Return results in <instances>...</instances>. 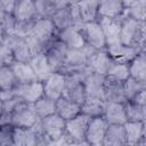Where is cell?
I'll list each match as a JSON object with an SVG mask.
<instances>
[{
	"mask_svg": "<svg viewBox=\"0 0 146 146\" xmlns=\"http://www.w3.org/2000/svg\"><path fill=\"white\" fill-rule=\"evenodd\" d=\"M57 29L51 18L38 17L24 38L32 55L44 54L48 47L57 39Z\"/></svg>",
	"mask_w": 146,
	"mask_h": 146,
	"instance_id": "1",
	"label": "cell"
},
{
	"mask_svg": "<svg viewBox=\"0 0 146 146\" xmlns=\"http://www.w3.org/2000/svg\"><path fill=\"white\" fill-rule=\"evenodd\" d=\"M145 38H146V23L133 19L128 16H121V30H120V42L145 50Z\"/></svg>",
	"mask_w": 146,
	"mask_h": 146,
	"instance_id": "2",
	"label": "cell"
},
{
	"mask_svg": "<svg viewBox=\"0 0 146 146\" xmlns=\"http://www.w3.org/2000/svg\"><path fill=\"white\" fill-rule=\"evenodd\" d=\"M97 49L88 46L87 43L81 48L68 49L65 63L60 68L62 74H89L91 73L88 68V59L90 55Z\"/></svg>",
	"mask_w": 146,
	"mask_h": 146,
	"instance_id": "3",
	"label": "cell"
},
{
	"mask_svg": "<svg viewBox=\"0 0 146 146\" xmlns=\"http://www.w3.org/2000/svg\"><path fill=\"white\" fill-rule=\"evenodd\" d=\"M39 122V121H38ZM13 143L16 146L48 145V140L41 132L38 123L33 127H14Z\"/></svg>",
	"mask_w": 146,
	"mask_h": 146,
	"instance_id": "4",
	"label": "cell"
},
{
	"mask_svg": "<svg viewBox=\"0 0 146 146\" xmlns=\"http://www.w3.org/2000/svg\"><path fill=\"white\" fill-rule=\"evenodd\" d=\"M51 21L54 22L57 31H60L63 29H66L68 26H83V21L81 18V15L79 13L76 3L74 5H67L54 13L51 16Z\"/></svg>",
	"mask_w": 146,
	"mask_h": 146,
	"instance_id": "5",
	"label": "cell"
},
{
	"mask_svg": "<svg viewBox=\"0 0 146 146\" xmlns=\"http://www.w3.org/2000/svg\"><path fill=\"white\" fill-rule=\"evenodd\" d=\"M39 116L35 113L33 104L21 102L11 112V125L13 127H33L38 123Z\"/></svg>",
	"mask_w": 146,
	"mask_h": 146,
	"instance_id": "6",
	"label": "cell"
},
{
	"mask_svg": "<svg viewBox=\"0 0 146 146\" xmlns=\"http://www.w3.org/2000/svg\"><path fill=\"white\" fill-rule=\"evenodd\" d=\"M88 74H64L65 88L63 96L70 100L81 105L86 99V92L83 87V79Z\"/></svg>",
	"mask_w": 146,
	"mask_h": 146,
	"instance_id": "7",
	"label": "cell"
},
{
	"mask_svg": "<svg viewBox=\"0 0 146 146\" xmlns=\"http://www.w3.org/2000/svg\"><path fill=\"white\" fill-rule=\"evenodd\" d=\"M90 117L83 113H79L74 117L65 121V131L71 136L74 145H88L86 141V131Z\"/></svg>",
	"mask_w": 146,
	"mask_h": 146,
	"instance_id": "8",
	"label": "cell"
},
{
	"mask_svg": "<svg viewBox=\"0 0 146 146\" xmlns=\"http://www.w3.org/2000/svg\"><path fill=\"white\" fill-rule=\"evenodd\" d=\"M38 125L41 132L48 140V145L51 140L57 139L65 132V120L60 117L57 113L50 114L39 120Z\"/></svg>",
	"mask_w": 146,
	"mask_h": 146,
	"instance_id": "9",
	"label": "cell"
},
{
	"mask_svg": "<svg viewBox=\"0 0 146 146\" xmlns=\"http://www.w3.org/2000/svg\"><path fill=\"white\" fill-rule=\"evenodd\" d=\"M82 34H83L84 41L88 46H90L97 50L106 49V39H105L104 32L97 21L84 23L82 26Z\"/></svg>",
	"mask_w": 146,
	"mask_h": 146,
	"instance_id": "10",
	"label": "cell"
},
{
	"mask_svg": "<svg viewBox=\"0 0 146 146\" xmlns=\"http://www.w3.org/2000/svg\"><path fill=\"white\" fill-rule=\"evenodd\" d=\"M108 123L103 116L90 117L87 131H86V141L88 145L92 146H103L104 136Z\"/></svg>",
	"mask_w": 146,
	"mask_h": 146,
	"instance_id": "11",
	"label": "cell"
},
{
	"mask_svg": "<svg viewBox=\"0 0 146 146\" xmlns=\"http://www.w3.org/2000/svg\"><path fill=\"white\" fill-rule=\"evenodd\" d=\"M68 48L58 39H56L46 50L44 55L47 57V60L52 70V72H59L63 67L66 55H67Z\"/></svg>",
	"mask_w": 146,
	"mask_h": 146,
	"instance_id": "12",
	"label": "cell"
},
{
	"mask_svg": "<svg viewBox=\"0 0 146 146\" xmlns=\"http://www.w3.org/2000/svg\"><path fill=\"white\" fill-rule=\"evenodd\" d=\"M15 94L26 103L33 104L36 102L40 97H42L43 94V83L41 81H33L29 83H18L15 88Z\"/></svg>",
	"mask_w": 146,
	"mask_h": 146,
	"instance_id": "13",
	"label": "cell"
},
{
	"mask_svg": "<svg viewBox=\"0 0 146 146\" xmlns=\"http://www.w3.org/2000/svg\"><path fill=\"white\" fill-rule=\"evenodd\" d=\"M3 42L11 49V52L14 55V59L15 62H26L29 63V60L32 58V52L25 41L24 38L22 36H5Z\"/></svg>",
	"mask_w": 146,
	"mask_h": 146,
	"instance_id": "14",
	"label": "cell"
},
{
	"mask_svg": "<svg viewBox=\"0 0 146 146\" xmlns=\"http://www.w3.org/2000/svg\"><path fill=\"white\" fill-rule=\"evenodd\" d=\"M104 79H105V75L97 74V73H89L83 79L86 98H96V99L105 100Z\"/></svg>",
	"mask_w": 146,
	"mask_h": 146,
	"instance_id": "15",
	"label": "cell"
},
{
	"mask_svg": "<svg viewBox=\"0 0 146 146\" xmlns=\"http://www.w3.org/2000/svg\"><path fill=\"white\" fill-rule=\"evenodd\" d=\"M43 94L44 96L57 100L63 96L65 88V76L59 72H52L43 82Z\"/></svg>",
	"mask_w": 146,
	"mask_h": 146,
	"instance_id": "16",
	"label": "cell"
},
{
	"mask_svg": "<svg viewBox=\"0 0 146 146\" xmlns=\"http://www.w3.org/2000/svg\"><path fill=\"white\" fill-rule=\"evenodd\" d=\"M13 16L18 23H33L39 17L35 9L34 0H17V3L13 11Z\"/></svg>",
	"mask_w": 146,
	"mask_h": 146,
	"instance_id": "17",
	"label": "cell"
},
{
	"mask_svg": "<svg viewBox=\"0 0 146 146\" xmlns=\"http://www.w3.org/2000/svg\"><path fill=\"white\" fill-rule=\"evenodd\" d=\"M127 145H145V122L143 121H125L123 123Z\"/></svg>",
	"mask_w": 146,
	"mask_h": 146,
	"instance_id": "18",
	"label": "cell"
},
{
	"mask_svg": "<svg viewBox=\"0 0 146 146\" xmlns=\"http://www.w3.org/2000/svg\"><path fill=\"white\" fill-rule=\"evenodd\" d=\"M57 39L62 41L68 49L81 48L86 44L82 34V27H78V26H68L66 29L58 31Z\"/></svg>",
	"mask_w": 146,
	"mask_h": 146,
	"instance_id": "19",
	"label": "cell"
},
{
	"mask_svg": "<svg viewBox=\"0 0 146 146\" xmlns=\"http://www.w3.org/2000/svg\"><path fill=\"white\" fill-rule=\"evenodd\" d=\"M106 51L112 60L128 64L139 51H141V49L129 47L121 42H116V43L106 46Z\"/></svg>",
	"mask_w": 146,
	"mask_h": 146,
	"instance_id": "20",
	"label": "cell"
},
{
	"mask_svg": "<svg viewBox=\"0 0 146 146\" xmlns=\"http://www.w3.org/2000/svg\"><path fill=\"white\" fill-rule=\"evenodd\" d=\"M121 16L117 17V18L100 17V18L97 19V22L99 23V25H100V27L104 32V35H105V39H106V46L120 42Z\"/></svg>",
	"mask_w": 146,
	"mask_h": 146,
	"instance_id": "21",
	"label": "cell"
},
{
	"mask_svg": "<svg viewBox=\"0 0 146 146\" xmlns=\"http://www.w3.org/2000/svg\"><path fill=\"white\" fill-rule=\"evenodd\" d=\"M103 117L108 124H123L127 121L123 103L105 100Z\"/></svg>",
	"mask_w": 146,
	"mask_h": 146,
	"instance_id": "22",
	"label": "cell"
},
{
	"mask_svg": "<svg viewBox=\"0 0 146 146\" xmlns=\"http://www.w3.org/2000/svg\"><path fill=\"white\" fill-rule=\"evenodd\" d=\"M111 62H112V59L108 56L106 49L95 50L88 59V68L90 70L91 73L106 75V73L110 68Z\"/></svg>",
	"mask_w": 146,
	"mask_h": 146,
	"instance_id": "23",
	"label": "cell"
},
{
	"mask_svg": "<svg viewBox=\"0 0 146 146\" xmlns=\"http://www.w3.org/2000/svg\"><path fill=\"white\" fill-rule=\"evenodd\" d=\"M104 94L105 100L124 103L125 97L123 92V82L112 76L105 75L104 79Z\"/></svg>",
	"mask_w": 146,
	"mask_h": 146,
	"instance_id": "24",
	"label": "cell"
},
{
	"mask_svg": "<svg viewBox=\"0 0 146 146\" xmlns=\"http://www.w3.org/2000/svg\"><path fill=\"white\" fill-rule=\"evenodd\" d=\"M123 5V16L145 22L146 19V0H121Z\"/></svg>",
	"mask_w": 146,
	"mask_h": 146,
	"instance_id": "25",
	"label": "cell"
},
{
	"mask_svg": "<svg viewBox=\"0 0 146 146\" xmlns=\"http://www.w3.org/2000/svg\"><path fill=\"white\" fill-rule=\"evenodd\" d=\"M29 64L31 65L38 81L43 82L52 73V70L44 54H38V55L32 56V58L29 60Z\"/></svg>",
	"mask_w": 146,
	"mask_h": 146,
	"instance_id": "26",
	"label": "cell"
},
{
	"mask_svg": "<svg viewBox=\"0 0 146 146\" xmlns=\"http://www.w3.org/2000/svg\"><path fill=\"white\" fill-rule=\"evenodd\" d=\"M129 76L146 82V55L145 50L139 51L129 63Z\"/></svg>",
	"mask_w": 146,
	"mask_h": 146,
	"instance_id": "27",
	"label": "cell"
},
{
	"mask_svg": "<svg viewBox=\"0 0 146 146\" xmlns=\"http://www.w3.org/2000/svg\"><path fill=\"white\" fill-rule=\"evenodd\" d=\"M104 146H121L127 145L125 141V132L123 124H108L104 140Z\"/></svg>",
	"mask_w": 146,
	"mask_h": 146,
	"instance_id": "28",
	"label": "cell"
},
{
	"mask_svg": "<svg viewBox=\"0 0 146 146\" xmlns=\"http://www.w3.org/2000/svg\"><path fill=\"white\" fill-rule=\"evenodd\" d=\"M122 14H123V5L121 0H99L98 18L100 17L117 18Z\"/></svg>",
	"mask_w": 146,
	"mask_h": 146,
	"instance_id": "29",
	"label": "cell"
},
{
	"mask_svg": "<svg viewBox=\"0 0 146 146\" xmlns=\"http://www.w3.org/2000/svg\"><path fill=\"white\" fill-rule=\"evenodd\" d=\"M81 112V105L70 100L68 98L62 96L56 100V112L65 121L74 117Z\"/></svg>",
	"mask_w": 146,
	"mask_h": 146,
	"instance_id": "30",
	"label": "cell"
},
{
	"mask_svg": "<svg viewBox=\"0 0 146 146\" xmlns=\"http://www.w3.org/2000/svg\"><path fill=\"white\" fill-rule=\"evenodd\" d=\"M11 70L16 76L18 83H29L33 81H38L36 76L31 67V65L26 62H14L11 65Z\"/></svg>",
	"mask_w": 146,
	"mask_h": 146,
	"instance_id": "31",
	"label": "cell"
},
{
	"mask_svg": "<svg viewBox=\"0 0 146 146\" xmlns=\"http://www.w3.org/2000/svg\"><path fill=\"white\" fill-rule=\"evenodd\" d=\"M99 0H81L76 3L83 23L97 21Z\"/></svg>",
	"mask_w": 146,
	"mask_h": 146,
	"instance_id": "32",
	"label": "cell"
},
{
	"mask_svg": "<svg viewBox=\"0 0 146 146\" xmlns=\"http://www.w3.org/2000/svg\"><path fill=\"white\" fill-rule=\"evenodd\" d=\"M105 100L96 99V98H86L81 104V113L88 115L89 117L103 116Z\"/></svg>",
	"mask_w": 146,
	"mask_h": 146,
	"instance_id": "33",
	"label": "cell"
},
{
	"mask_svg": "<svg viewBox=\"0 0 146 146\" xmlns=\"http://www.w3.org/2000/svg\"><path fill=\"white\" fill-rule=\"evenodd\" d=\"M127 121H143L146 119V105H139L131 100H125L123 103Z\"/></svg>",
	"mask_w": 146,
	"mask_h": 146,
	"instance_id": "34",
	"label": "cell"
},
{
	"mask_svg": "<svg viewBox=\"0 0 146 146\" xmlns=\"http://www.w3.org/2000/svg\"><path fill=\"white\" fill-rule=\"evenodd\" d=\"M33 107H34L35 113L39 116V119H42V117L54 114L56 112V100L43 95L36 102L33 103Z\"/></svg>",
	"mask_w": 146,
	"mask_h": 146,
	"instance_id": "35",
	"label": "cell"
},
{
	"mask_svg": "<svg viewBox=\"0 0 146 146\" xmlns=\"http://www.w3.org/2000/svg\"><path fill=\"white\" fill-rule=\"evenodd\" d=\"M144 89H146V82L144 81H139L130 76L123 81V92H124L125 100L132 99L139 91Z\"/></svg>",
	"mask_w": 146,
	"mask_h": 146,
	"instance_id": "36",
	"label": "cell"
},
{
	"mask_svg": "<svg viewBox=\"0 0 146 146\" xmlns=\"http://www.w3.org/2000/svg\"><path fill=\"white\" fill-rule=\"evenodd\" d=\"M18 84L16 76L11 70V66L0 67V91L14 89Z\"/></svg>",
	"mask_w": 146,
	"mask_h": 146,
	"instance_id": "37",
	"label": "cell"
},
{
	"mask_svg": "<svg viewBox=\"0 0 146 146\" xmlns=\"http://www.w3.org/2000/svg\"><path fill=\"white\" fill-rule=\"evenodd\" d=\"M106 75L112 76L114 79H117L120 81H124L129 78V68H128V64L125 63H119V62H111L110 68L106 73Z\"/></svg>",
	"mask_w": 146,
	"mask_h": 146,
	"instance_id": "38",
	"label": "cell"
},
{
	"mask_svg": "<svg viewBox=\"0 0 146 146\" xmlns=\"http://www.w3.org/2000/svg\"><path fill=\"white\" fill-rule=\"evenodd\" d=\"M34 5L39 17L51 18L54 13L56 11L51 0H34Z\"/></svg>",
	"mask_w": 146,
	"mask_h": 146,
	"instance_id": "39",
	"label": "cell"
},
{
	"mask_svg": "<svg viewBox=\"0 0 146 146\" xmlns=\"http://www.w3.org/2000/svg\"><path fill=\"white\" fill-rule=\"evenodd\" d=\"M14 62H15V59H14L11 49L5 42H2L0 44V67L10 66Z\"/></svg>",
	"mask_w": 146,
	"mask_h": 146,
	"instance_id": "40",
	"label": "cell"
},
{
	"mask_svg": "<svg viewBox=\"0 0 146 146\" xmlns=\"http://www.w3.org/2000/svg\"><path fill=\"white\" fill-rule=\"evenodd\" d=\"M13 130L14 127L11 124L0 127V145H14Z\"/></svg>",
	"mask_w": 146,
	"mask_h": 146,
	"instance_id": "41",
	"label": "cell"
},
{
	"mask_svg": "<svg viewBox=\"0 0 146 146\" xmlns=\"http://www.w3.org/2000/svg\"><path fill=\"white\" fill-rule=\"evenodd\" d=\"M21 102H22V99L17 95H15V96H13V97H10L8 99L2 100V110H1V112L11 113L14 111V108L17 106V104L21 103Z\"/></svg>",
	"mask_w": 146,
	"mask_h": 146,
	"instance_id": "42",
	"label": "cell"
},
{
	"mask_svg": "<svg viewBox=\"0 0 146 146\" xmlns=\"http://www.w3.org/2000/svg\"><path fill=\"white\" fill-rule=\"evenodd\" d=\"M49 145H55V146H66V145H74L73 139L71 138V136L65 131L62 136H59L57 139H54L49 143Z\"/></svg>",
	"mask_w": 146,
	"mask_h": 146,
	"instance_id": "43",
	"label": "cell"
},
{
	"mask_svg": "<svg viewBox=\"0 0 146 146\" xmlns=\"http://www.w3.org/2000/svg\"><path fill=\"white\" fill-rule=\"evenodd\" d=\"M131 102L136 103V104H139V105H146V89L139 91L132 99H130Z\"/></svg>",
	"mask_w": 146,
	"mask_h": 146,
	"instance_id": "44",
	"label": "cell"
},
{
	"mask_svg": "<svg viewBox=\"0 0 146 146\" xmlns=\"http://www.w3.org/2000/svg\"><path fill=\"white\" fill-rule=\"evenodd\" d=\"M2 5H3V8L6 10L7 14H13L14 9H15V6L17 3V0H1Z\"/></svg>",
	"mask_w": 146,
	"mask_h": 146,
	"instance_id": "45",
	"label": "cell"
},
{
	"mask_svg": "<svg viewBox=\"0 0 146 146\" xmlns=\"http://www.w3.org/2000/svg\"><path fill=\"white\" fill-rule=\"evenodd\" d=\"M51 1H52V5H54L56 10H58V9H60V8H63V7L68 5L67 0H51Z\"/></svg>",
	"mask_w": 146,
	"mask_h": 146,
	"instance_id": "46",
	"label": "cell"
},
{
	"mask_svg": "<svg viewBox=\"0 0 146 146\" xmlns=\"http://www.w3.org/2000/svg\"><path fill=\"white\" fill-rule=\"evenodd\" d=\"M6 15H7V13H6V10H5V8H3V5H2V2H1V0H0V24L3 22Z\"/></svg>",
	"mask_w": 146,
	"mask_h": 146,
	"instance_id": "47",
	"label": "cell"
},
{
	"mask_svg": "<svg viewBox=\"0 0 146 146\" xmlns=\"http://www.w3.org/2000/svg\"><path fill=\"white\" fill-rule=\"evenodd\" d=\"M3 39H5V33H3L2 26H1V24H0V44L3 42Z\"/></svg>",
	"mask_w": 146,
	"mask_h": 146,
	"instance_id": "48",
	"label": "cell"
},
{
	"mask_svg": "<svg viewBox=\"0 0 146 146\" xmlns=\"http://www.w3.org/2000/svg\"><path fill=\"white\" fill-rule=\"evenodd\" d=\"M67 1H68V5H74V3H78L81 0H67Z\"/></svg>",
	"mask_w": 146,
	"mask_h": 146,
	"instance_id": "49",
	"label": "cell"
},
{
	"mask_svg": "<svg viewBox=\"0 0 146 146\" xmlns=\"http://www.w3.org/2000/svg\"><path fill=\"white\" fill-rule=\"evenodd\" d=\"M1 110H2V100L0 98V112H1Z\"/></svg>",
	"mask_w": 146,
	"mask_h": 146,
	"instance_id": "50",
	"label": "cell"
}]
</instances>
